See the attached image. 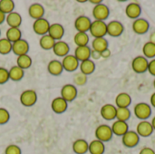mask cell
I'll use <instances>...</instances> for the list:
<instances>
[{
    "label": "cell",
    "instance_id": "cell-1",
    "mask_svg": "<svg viewBox=\"0 0 155 154\" xmlns=\"http://www.w3.org/2000/svg\"><path fill=\"white\" fill-rule=\"evenodd\" d=\"M134 113L140 121H147L152 115V107L147 103H138L134 108Z\"/></svg>",
    "mask_w": 155,
    "mask_h": 154
},
{
    "label": "cell",
    "instance_id": "cell-2",
    "mask_svg": "<svg viewBox=\"0 0 155 154\" xmlns=\"http://www.w3.org/2000/svg\"><path fill=\"white\" fill-rule=\"evenodd\" d=\"M89 32L94 38L104 37L107 34V24L104 21H92Z\"/></svg>",
    "mask_w": 155,
    "mask_h": 154
},
{
    "label": "cell",
    "instance_id": "cell-3",
    "mask_svg": "<svg viewBox=\"0 0 155 154\" xmlns=\"http://www.w3.org/2000/svg\"><path fill=\"white\" fill-rule=\"evenodd\" d=\"M94 135H95L96 140L101 141L102 143H104L112 140L114 133L112 132L111 126L107 124H101L95 129Z\"/></svg>",
    "mask_w": 155,
    "mask_h": 154
},
{
    "label": "cell",
    "instance_id": "cell-4",
    "mask_svg": "<svg viewBox=\"0 0 155 154\" xmlns=\"http://www.w3.org/2000/svg\"><path fill=\"white\" fill-rule=\"evenodd\" d=\"M149 60L143 55H138L132 61V69L136 74H144L148 71Z\"/></svg>",
    "mask_w": 155,
    "mask_h": 154
},
{
    "label": "cell",
    "instance_id": "cell-5",
    "mask_svg": "<svg viewBox=\"0 0 155 154\" xmlns=\"http://www.w3.org/2000/svg\"><path fill=\"white\" fill-rule=\"evenodd\" d=\"M37 102L36 92L31 89L25 90L20 95V103L25 107H31Z\"/></svg>",
    "mask_w": 155,
    "mask_h": 154
},
{
    "label": "cell",
    "instance_id": "cell-6",
    "mask_svg": "<svg viewBox=\"0 0 155 154\" xmlns=\"http://www.w3.org/2000/svg\"><path fill=\"white\" fill-rule=\"evenodd\" d=\"M92 13H93V16H94V20L105 22V20L110 15V9L105 4L101 3V4L94 6Z\"/></svg>",
    "mask_w": 155,
    "mask_h": 154
},
{
    "label": "cell",
    "instance_id": "cell-7",
    "mask_svg": "<svg viewBox=\"0 0 155 154\" xmlns=\"http://www.w3.org/2000/svg\"><path fill=\"white\" fill-rule=\"evenodd\" d=\"M140 136L135 131H128L124 136H122V143L126 148H134L140 143Z\"/></svg>",
    "mask_w": 155,
    "mask_h": 154
},
{
    "label": "cell",
    "instance_id": "cell-8",
    "mask_svg": "<svg viewBox=\"0 0 155 154\" xmlns=\"http://www.w3.org/2000/svg\"><path fill=\"white\" fill-rule=\"evenodd\" d=\"M77 88L74 84H64L61 89V97L64 99L67 103L73 102L77 97Z\"/></svg>",
    "mask_w": 155,
    "mask_h": 154
},
{
    "label": "cell",
    "instance_id": "cell-9",
    "mask_svg": "<svg viewBox=\"0 0 155 154\" xmlns=\"http://www.w3.org/2000/svg\"><path fill=\"white\" fill-rule=\"evenodd\" d=\"M50 28V23L45 18H40L37 20H35L33 23V30L36 34H39L41 36L47 34Z\"/></svg>",
    "mask_w": 155,
    "mask_h": 154
},
{
    "label": "cell",
    "instance_id": "cell-10",
    "mask_svg": "<svg viewBox=\"0 0 155 154\" xmlns=\"http://www.w3.org/2000/svg\"><path fill=\"white\" fill-rule=\"evenodd\" d=\"M135 132L137 133V134L140 137L143 138H147L149 136H151L154 130L151 124V122L149 121H140L138 123V124L136 125V130Z\"/></svg>",
    "mask_w": 155,
    "mask_h": 154
},
{
    "label": "cell",
    "instance_id": "cell-11",
    "mask_svg": "<svg viewBox=\"0 0 155 154\" xmlns=\"http://www.w3.org/2000/svg\"><path fill=\"white\" fill-rule=\"evenodd\" d=\"M132 28H133V31L136 34H146L149 29H150V23L144 19V18H138V19H135L134 20L133 22V25H132Z\"/></svg>",
    "mask_w": 155,
    "mask_h": 154
},
{
    "label": "cell",
    "instance_id": "cell-12",
    "mask_svg": "<svg viewBox=\"0 0 155 154\" xmlns=\"http://www.w3.org/2000/svg\"><path fill=\"white\" fill-rule=\"evenodd\" d=\"M124 31V26L120 21L113 20L107 24V34H109L112 37L121 36Z\"/></svg>",
    "mask_w": 155,
    "mask_h": 154
},
{
    "label": "cell",
    "instance_id": "cell-13",
    "mask_svg": "<svg viewBox=\"0 0 155 154\" xmlns=\"http://www.w3.org/2000/svg\"><path fill=\"white\" fill-rule=\"evenodd\" d=\"M62 65L64 70L66 72H74L78 69L80 62L76 59V57L74 54H67L64 56L62 60Z\"/></svg>",
    "mask_w": 155,
    "mask_h": 154
},
{
    "label": "cell",
    "instance_id": "cell-14",
    "mask_svg": "<svg viewBox=\"0 0 155 154\" xmlns=\"http://www.w3.org/2000/svg\"><path fill=\"white\" fill-rule=\"evenodd\" d=\"M125 15L128 18L135 20L140 18L142 15V6L137 2L129 3L125 7Z\"/></svg>",
    "mask_w": 155,
    "mask_h": 154
},
{
    "label": "cell",
    "instance_id": "cell-15",
    "mask_svg": "<svg viewBox=\"0 0 155 154\" xmlns=\"http://www.w3.org/2000/svg\"><path fill=\"white\" fill-rule=\"evenodd\" d=\"M117 107L112 103H106L102 106L100 110V114L102 118L105 121H113L116 119Z\"/></svg>",
    "mask_w": 155,
    "mask_h": 154
},
{
    "label": "cell",
    "instance_id": "cell-16",
    "mask_svg": "<svg viewBox=\"0 0 155 154\" xmlns=\"http://www.w3.org/2000/svg\"><path fill=\"white\" fill-rule=\"evenodd\" d=\"M92 21L86 15H80L74 21V27L77 32L81 33H87L90 30Z\"/></svg>",
    "mask_w": 155,
    "mask_h": 154
},
{
    "label": "cell",
    "instance_id": "cell-17",
    "mask_svg": "<svg viewBox=\"0 0 155 154\" xmlns=\"http://www.w3.org/2000/svg\"><path fill=\"white\" fill-rule=\"evenodd\" d=\"M29 44L25 39H20L12 44V52L17 56L27 54V53L29 52Z\"/></svg>",
    "mask_w": 155,
    "mask_h": 154
},
{
    "label": "cell",
    "instance_id": "cell-18",
    "mask_svg": "<svg viewBox=\"0 0 155 154\" xmlns=\"http://www.w3.org/2000/svg\"><path fill=\"white\" fill-rule=\"evenodd\" d=\"M67 107H68V103L61 96L54 98L51 103V108L53 112L55 113L56 114L64 113L67 110Z\"/></svg>",
    "mask_w": 155,
    "mask_h": 154
},
{
    "label": "cell",
    "instance_id": "cell-19",
    "mask_svg": "<svg viewBox=\"0 0 155 154\" xmlns=\"http://www.w3.org/2000/svg\"><path fill=\"white\" fill-rule=\"evenodd\" d=\"M112 132L115 136H124L129 131V125L126 122L122 121H114L111 126Z\"/></svg>",
    "mask_w": 155,
    "mask_h": 154
},
{
    "label": "cell",
    "instance_id": "cell-20",
    "mask_svg": "<svg viewBox=\"0 0 155 154\" xmlns=\"http://www.w3.org/2000/svg\"><path fill=\"white\" fill-rule=\"evenodd\" d=\"M53 52L55 55L59 56V57H64L67 54H69V51H70V47L68 45L67 43H65L64 41H56L54 47H53Z\"/></svg>",
    "mask_w": 155,
    "mask_h": 154
},
{
    "label": "cell",
    "instance_id": "cell-21",
    "mask_svg": "<svg viewBox=\"0 0 155 154\" xmlns=\"http://www.w3.org/2000/svg\"><path fill=\"white\" fill-rule=\"evenodd\" d=\"M132 104V97L127 93H120L115 97V106L117 108H129Z\"/></svg>",
    "mask_w": 155,
    "mask_h": 154
},
{
    "label": "cell",
    "instance_id": "cell-22",
    "mask_svg": "<svg viewBox=\"0 0 155 154\" xmlns=\"http://www.w3.org/2000/svg\"><path fill=\"white\" fill-rule=\"evenodd\" d=\"M48 34L52 38H54L55 41H60L64 34V28L61 24H58V23L52 24L50 25Z\"/></svg>",
    "mask_w": 155,
    "mask_h": 154
},
{
    "label": "cell",
    "instance_id": "cell-23",
    "mask_svg": "<svg viewBox=\"0 0 155 154\" xmlns=\"http://www.w3.org/2000/svg\"><path fill=\"white\" fill-rule=\"evenodd\" d=\"M91 51H92V49L88 45H85V46H76V48L74 50V55L81 63L83 61L91 59Z\"/></svg>",
    "mask_w": 155,
    "mask_h": 154
},
{
    "label": "cell",
    "instance_id": "cell-24",
    "mask_svg": "<svg viewBox=\"0 0 155 154\" xmlns=\"http://www.w3.org/2000/svg\"><path fill=\"white\" fill-rule=\"evenodd\" d=\"M28 14H29L30 17L35 19V20L43 18L44 15H45V8L39 3H34L29 6Z\"/></svg>",
    "mask_w": 155,
    "mask_h": 154
},
{
    "label": "cell",
    "instance_id": "cell-25",
    "mask_svg": "<svg viewBox=\"0 0 155 154\" xmlns=\"http://www.w3.org/2000/svg\"><path fill=\"white\" fill-rule=\"evenodd\" d=\"M5 21L9 27L13 28H19V26L22 24V16L19 13L17 12H12L5 16Z\"/></svg>",
    "mask_w": 155,
    "mask_h": 154
},
{
    "label": "cell",
    "instance_id": "cell-26",
    "mask_svg": "<svg viewBox=\"0 0 155 154\" xmlns=\"http://www.w3.org/2000/svg\"><path fill=\"white\" fill-rule=\"evenodd\" d=\"M95 64L92 59H88L85 61H83L80 63L79 64V68H80V72L85 75H90L92 74L94 71H95Z\"/></svg>",
    "mask_w": 155,
    "mask_h": 154
},
{
    "label": "cell",
    "instance_id": "cell-27",
    "mask_svg": "<svg viewBox=\"0 0 155 154\" xmlns=\"http://www.w3.org/2000/svg\"><path fill=\"white\" fill-rule=\"evenodd\" d=\"M47 71L50 74L54 75V76H58L60 75L63 71V65L62 63L58 60H52L49 62L48 65H47Z\"/></svg>",
    "mask_w": 155,
    "mask_h": 154
},
{
    "label": "cell",
    "instance_id": "cell-28",
    "mask_svg": "<svg viewBox=\"0 0 155 154\" xmlns=\"http://www.w3.org/2000/svg\"><path fill=\"white\" fill-rule=\"evenodd\" d=\"M108 46H109V44L105 37L94 38V40L92 41V49L99 53H102L105 49L109 48Z\"/></svg>",
    "mask_w": 155,
    "mask_h": 154
},
{
    "label": "cell",
    "instance_id": "cell-29",
    "mask_svg": "<svg viewBox=\"0 0 155 154\" xmlns=\"http://www.w3.org/2000/svg\"><path fill=\"white\" fill-rule=\"evenodd\" d=\"M88 152L90 154H104L105 152V145L98 140H94L89 143Z\"/></svg>",
    "mask_w": 155,
    "mask_h": 154
},
{
    "label": "cell",
    "instance_id": "cell-30",
    "mask_svg": "<svg viewBox=\"0 0 155 154\" xmlns=\"http://www.w3.org/2000/svg\"><path fill=\"white\" fill-rule=\"evenodd\" d=\"M89 143L84 139H78L73 143V151L75 154H85L88 152Z\"/></svg>",
    "mask_w": 155,
    "mask_h": 154
},
{
    "label": "cell",
    "instance_id": "cell-31",
    "mask_svg": "<svg viewBox=\"0 0 155 154\" xmlns=\"http://www.w3.org/2000/svg\"><path fill=\"white\" fill-rule=\"evenodd\" d=\"M5 38L13 44V43H15V42L22 39V32H21V30L19 28L9 27L6 30Z\"/></svg>",
    "mask_w": 155,
    "mask_h": 154
},
{
    "label": "cell",
    "instance_id": "cell-32",
    "mask_svg": "<svg viewBox=\"0 0 155 154\" xmlns=\"http://www.w3.org/2000/svg\"><path fill=\"white\" fill-rule=\"evenodd\" d=\"M55 42L56 41L47 34L41 36V38L39 40V44H40V47L44 50H51V49H53Z\"/></svg>",
    "mask_w": 155,
    "mask_h": 154
},
{
    "label": "cell",
    "instance_id": "cell-33",
    "mask_svg": "<svg viewBox=\"0 0 155 154\" xmlns=\"http://www.w3.org/2000/svg\"><path fill=\"white\" fill-rule=\"evenodd\" d=\"M8 73H9V79L12 81H15V82L20 81L24 77V74H25L24 70L17 65L12 66L8 70Z\"/></svg>",
    "mask_w": 155,
    "mask_h": 154
},
{
    "label": "cell",
    "instance_id": "cell-34",
    "mask_svg": "<svg viewBox=\"0 0 155 154\" xmlns=\"http://www.w3.org/2000/svg\"><path fill=\"white\" fill-rule=\"evenodd\" d=\"M74 42L76 46H85L89 43V35L87 33L77 32L74 36Z\"/></svg>",
    "mask_w": 155,
    "mask_h": 154
},
{
    "label": "cell",
    "instance_id": "cell-35",
    "mask_svg": "<svg viewBox=\"0 0 155 154\" xmlns=\"http://www.w3.org/2000/svg\"><path fill=\"white\" fill-rule=\"evenodd\" d=\"M32 58L27 54H23L20 56H17L16 59V65L19 66L20 68H22L23 70L28 69L31 67L32 65Z\"/></svg>",
    "mask_w": 155,
    "mask_h": 154
},
{
    "label": "cell",
    "instance_id": "cell-36",
    "mask_svg": "<svg viewBox=\"0 0 155 154\" xmlns=\"http://www.w3.org/2000/svg\"><path fill=\"white\" fill-rule=\"evenodd\" d=\"M143 55L148 60L155 58V44L149 41L146 42L143 46Z\"/></svg>",
    "mask_w": 155,
    "mask_h": 154
},
{
    "label": "cell",
    "instance_id": "cell-37",
    "mask_svg": "<svg viewBox=\"0 0 155 154\" xmlns=\"http://www.w3.org/2000/svg\"><path fill=\"white\" fill-rule=\"evenodd\" d=\"M15 2L12 0H1L0 1V11L3 12L5 15L14 12Z\"/></svg>",
    "mask_w": 155,
    "mask_h": 154
},
{
    "label": "cell",
    "instance_id": "cell-38",
    "mask_svg": "<svg viewBox=\"0 0 155 154\" xmlns=\"http://www.w3.org/2000/svg\"><path fill=\"white\" fill-rule=\"evenodd\" d=\"M131 111L129 108H117L116 111V120L117 121H122V122H126L131 118Z\"/></svg>",
    "mask_w": 155,
    "mask_h": 154
},
{
    "label": "cell",
    "instance_id": "cell-39",
    "mask_svg": "<svg viewBox=\"0 0 155 154\" xmlns=\"http://www.w3.org/2000/svg\"><path fill=\"white\" fill-rule=\"evenodd\" d=\"M12 52V43L8 41L6 38L0 39V54H7Z\"/></svg>",
    "mask_w": 155,
    "mask_h": 154
},
{
    "label": "cell",
    "instance_id": "cell-40",
    "mask_svg": "<svg viewBox=\"0 0 155 154\" xmlns=\"http://www.w3.org/2000/svg\"><path fill=\"white\" fill-rule=\"evenodd\" d=\"M74 84L78 86H84L87 83V75L82 74L81 72H78L74 76Z\"/></svg>",
    "mask_w": 155,
    "mask_h": 154
},
{
    "label": "cell",
    "instance_id": "cell-41",
    "mask_svg": "<svg viewBox=\"0 0 155 154\" xmlns=\"http://www.w3.org/2000/svg\"><path fill=\"white\" fill-rule=\"evenodd\" d=\"M10 119L9 112L5 108H0V125L5 124Z\"/></svg>",
    "mask_w": 155,
    "mask_h": 154
},
{
    "label": "cell",
    "instance_id": "cell-42",
    "mask_svg": "<svg viewBox=\"0 0 155 154\" xmlns=\"http://www.w3.org/2000/svg\"><path fill=\"white\" fill-rule=\"evenodd\" d=\"M5 154H22V151L20 147L15 144H10L6 147Z\"/></svg>",
    "mask_w": 155,
    "mask_h": 154
},
{
    "label": "cell",
    "instance_id": "cell-43",
    "mask_svg": "<svg viewBox=\"0 0 155 154\" xmlns=\"http://www.w3.org/2000/svg\"><path fill=\"white\" fill-rule=\"evenodd\" d=\"M8 80H10L8 70L4 67H0V84H5Z\"/></svg>",
    "mask_w": 155,
    "mask_h": 154
},
{
    "label": "cell",
    "instance_id": "cell-44",
    "mask_svg": "<svg viewBox=\"0 0 155 154\" xmlns=\"http://www.w3.org/2000/svg\"><path fill=\"white\" fill-rule=\"evenodd\" d=\"M149 74L153 76H154L155 78V58L152 59L151 61H149V65H148V71Z\"/></svg>",
    "mask_w": 155,
    "mask_h": 154
},
{
    "label": "cell",
    "instance_id": "cell-45",
    "mask_svg": "<svg viewBox=\"0 0 155 154\" xmlns=\"http://www.w3.org/2000/svg\"><path fill=\"white\" fill-rule=\"evenodd\" d=\"M139 154H155V151L150 147H144L140 151Z\"/></svg>",
    "mask_w": 155,
    "mask_h": 154
},
{
    "label": "cell",
    "instance_id": "cell-46",
    "mask_svg": "<svg viewBox=\"0 0 155 154\" xmlns=\"http://www.w3.org/2000/svg\"><path fill=\"white\" fill-rule=\"evenodd\" d=\"M100 58H102L101 57V53L92 49V51H91V59L94 61V60H99Z\"/></svg>",
    "mask_w": 155,
    "mask_h": 154
},
{
    "label": "cell",
    "instance_id": "cell-47",
    "mask_svg": "<svg viewBox=\"0 0 155 154\" xmlns=\"http://www.w3.org/2000/svg\"><path fill=\"white\" fill-rule=\"evenodd\" d=\"M111 55H112V52H111V50H110L109 48L105 49L104 51H103V52L101 53V57H102V58H104V59L109 58Z\"/></svg>",
    "mask_w": 155,
    "mask_h": 154
},
{
    "label": "cell",
    "instance_id": "cell-48",
    "mask_svg": "<svg viewBox=\"0 0 155 154\" xmlns=\"http://www.w3.org/2000/svg\"><path fill=\"white\" fill-rule=\"evenodd\" d=\"M150 105H151V107L155 108V92L150 97Z\"/></svg>",
    "mask_w": 155,
    "mask_h": 154
},
{
    "label": "cell",
    "instance_id": "cell-49",
    "mask_svg": "<svg viewBox=\"0 0 155 154\" xmlns=\"http://www.w3.org/2000/svg\"><path fill=\"white\" fill-rule=\"evenodd\" d=\"M149 42H151L152 44H155V32H153L150 36H149Z\"/></svg>",
    "mask_w": 155,
    "mask_h": 154
},
{
    "label": "cell",
    "instance_id": "cell-50",
    "mask_svg": "<svg viewBox=\"0 0 155 154\" xmlns=\"http://www.w3.org/2000/svg\"><path fill=\"white\" fill-rule=\"evenodd\" d=\"M5 16H6V15H5L3 12L0 11V25L3 24V23L5 21Z\"/></svg>",
    "mask_w": 155,
    "mask_h": 154
},
{
    "label": "cell",
    "instance_id": "cell-51",
    "mask_svg": "<svg viewBox=\"0 0 155 154\" xmlns=\"http://www.w3.org/2000/svg\"><path fill=\"white\" fill-rule=\"evenodd\" d=\"M89 2H90L91 4H94V5H99V4L103 3L102 0H90Z\"/></svg>",
    "mask_w": 155,
    "mask_h": 154
},
{
    "label": "cell",
    "instance_id": "cell-52",
    "mask_svg": "<svg viewBox=\"0 0 155 154\" xmlns=\"http://www.w3.org/2000/svg\"><path fill=\"white\" fill-rule=\"evenodd\" d=\"M151 124H152V126H153V130L155 131V116L152 119V121H151Z\"/></svg>",
    "mask_w": 155,
    "mask_h": 154
},
{
    "label": "cell",
    "instance_id": "cell-53",
    "mask_svg": "<svg viewBox=\"0 0 155 154\" xmlns=\"http://www.w3.org/2000/svg\"><path fill=\"white\" fill-rule=\"evenodd\" d=\"M77 2H78V3H85V2H87V1H85V0H84V1H83V0H78Z\"/></svg>",
    "mask_w": 155,
    "mask_h": 154
},
{
    "label": "cell",
    "instance_id": "cell-54",
    "mask_svg": "<svg viewBox=\"0 0 155 154\" xmlns=\"http://www.w3.org/2000/svg\"><path fill=\"white\" fill-rule=\"evenodd\" d=\"M153 87H154V89H155V78H154V80H153Z\"/></svg>",
    "mask_w": 155,
    "mask_h": 154
},
{
    "label": "cell",
    "instance_id": "cell-55",
    "mask_svg": "<svg viewBox=\"0 0 155 154\" xmlns=\"http://www.w3.org/2000/svg\"><path fill=\"white\" fill-rule=\"evenodd\" d=\"M0 34H1V30H0Z\"/></svg>",
    "mask_w": 155,
    "mask_h": 154
}]
</instances>
